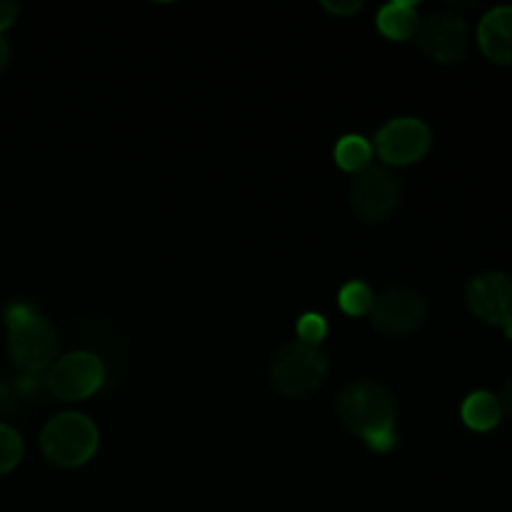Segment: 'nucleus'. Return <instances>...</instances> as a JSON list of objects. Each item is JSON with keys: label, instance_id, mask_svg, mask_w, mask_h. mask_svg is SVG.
I'll return each instance as SVG.
<instances>
[{"label": "nucleus", "instance_id": "nucleus-1", "mask_svg": "<svg viewBox=\"0 0 512 512\" xmlns=\"http://www.w3.org/2000/svg\"><path fill=\"white\" fill-rule=\"evenodd\" d=\"M338 415L350 433L360 435L378 453H385L398 443L393 395L383 385L370 380L348 385L338 398Z\"/></svg>", "mask_w": 512, "mask_h": 512}, {"label": "nucleus", "instance_id": "nucleus-2", "mask_svg": "<svg viewBox=\"0 0 512 512\" xmlns=\"http://www.w3.org/2000/svg\"><path fill=\"white\" fill-rule=\"evenodd\" d=\"M10 360L20 375L40 378L53 368L58 355V333L43 313L28 303H13L5 310Z\"/></svg>", "mask_w": 512, "mask_h": 512}, {"label": "nucleus", "instance_id": "nucleus-3", "mask_svg": "<svg viewBox=\"0 0 512 512\" xmlns=\"http://www.w3.org/2000/svg\"><path fill=\"white\" fill-rule=\"evenodd\" d=\"M40 448L50 463L60 468H78L98 450V428L80 413L55 415L40 433Z\"/></svg>", "mask_w": 512, "mask_h": 512}, {"label": "nucleus", "instance_id": "nucleus-4", "mask_svg": "<svg viewBox=\"0 0 512 512\" xmlns=\"http://www.w3.org/2000/svg\"><path fill=\"white\" fill-rule=\"evenodd\" d=\"M328 373V360L318 345L295 343L283 345L270 363V380L278 393L288 398H303L320 388Z\"/></svg>", "mask_w": 512, "mask_h": 512}, {"label": "nucleus", "instance_id": "nucleus-5", "mask_svg": "<svg viewBox=\"0 0 512 512\" xmlns=\"http://www.w3.org/2000/svg\"><path fill=\"white\" fill-rule=\"evenodd\" d=\"M400 203V183L388 168L370 165L350 188V205L365 223H383Z\"/></svg>", "mask_w": 512, "mask_h": 512}, {"label": "nucleus", "instance_id": "nucleus-6", "mask_svg": "<svg viewBox=\"0 0 512 512\" xmlns=\"http://www.w3.org/2000/svg\"><path fill=\"white\" fill-rule=\"evenodd\" d=\"M105 368L95 355L90 353H70L65 358L55 360L53 368L48 370L45 378V388L55 395V398L65 400V403H75V400H85L103 385Z\"/></svg>", "mask_w": 512, "mask_h": 512}, {"label": "nucleus", "instance_id": "nucleus-7", "mask_svg": "<svg viewBox=\"0 0 512 512\" xmlns=\"http://www.w3.org/2000/svg\"><path fill=\"white\" fill-rule=\"evenodd\" d=\"M415 40L435 63H460L468 55V25L448 13H433L420 20Z\"/></svg>", "mask_w": 512, "mask_h": 512}, {"label": "nucleus", "instance_id": "nucleus-8", "mask_svg": "<svg viewBox=\"0 0 512 512\" xmlns=\"http://www.w3.org/2000/svg\"><path fill=\"white\" fill-rule=\"evenodd\" d=\"M375 330L385 335H408L425 323L428 305L423 295L410 288H390L375 298L373 308Z\"/></svg>", "mask_w": 512, "mask_h": 512}, {"label": "nucleus", "instance_id": "nucleus-9", "mask_svg": "<svg viewBox=\"0 0 512 512\" xmlns=\"http://www.w3.org/2000/svg\"><path fill=\"white\" fill-rule=\"evenodd\" d=\"M430 148V130L418 118H395L383 125L375 138V150L388 165L418 163Z\"/></svg>", "mask_w": 512, "mask_h": 512}, {"label": "nucleus", "instance_id": "nucleus-10", "mask_svg": "<svg viewBox=\"0 0 512 512\" xmlns=\"http://www.w3.org/2000/svg\"><path fill=\"white\" fill-rule=\"evenodd\" d=\"M468 305L480 320L498 325L512 338V278L505 273H483L468 285Z\"/></svg>", "mask_w": 512, "mask_h": 512}, {"label": "nucleus", "instance_id": "nucleus-11", "mask_svg": "<svg viewBox=\"0 0 512 512\" xmlns=\"http://www.w3.org/2000/svg\"><path fill=\"white\" fill-rule=\"evenodd\" d=\"M480 50L488 55L493 63L512 65V8H493L478 28Z\"/></svg>", "mask_w": 512, "mask_h": 512}, {"label": "nucleus", "instance_id": "nucleus-12", "mask_svg": "<svg viewBox=\"0 0 512 512\" xmlns=\"http://www.w3.org/2000/svg\"><path fill=\"white\" fill-rule=\"evenodd\" d=\"M420 18L413 3H390L378 13V28L390 40H408L418 30Z\"/></svg>", "mask_w": 512, "mask_h": 512}, {"label": "nucleus", "instance_id": "nucleus-13", "mask_svg": "<svg viewBox=\"0 0 512 512\" xmlns=\"http://www.w3.org/2000/svg\"><path fill=\"white\" fill-rule=\"evenodd\" d=\"M503 418V408H500V400L493 393H473L463 405V420L468 428L485 433V430H493L495 425Z\"/></svg>", "mask_w": 512, "mask_h": 512}, {"label": "nucleus", "instance_id": "nucleus-14", "mask_svg": "<svg viewBox=\"0 0 512 512\" xmlns=\"http://www.w3.org/2000/svg\"><path fill=\"white\" fill-rule=\"evenodd\" d=\"M373 160V145L363 138V135H345L338 145H335V163L348 173H363L370 168Z\"/></svg>", "mask_w": 512, "mask_h": 512}, {"label": "nucleus", "instance_id": "nucleus-15", "mask_svg": "<svg viewBox=\"0 0 512 512\" xmlns=\"http://www.w3.org/2000/svg\"><path fill=\"white\" fill-rule=\"evenodd\" d=\"M375 298L373 290L365 283H348L343 290H340V308L348 315H365L370 308H373Z\"/></svg>", "mask_w": 512, "mask_h": 512}, {"label": "nucleus", "instance_id": "nucleus-16", "mask_svg": "<svg viewBox=\"0 0 512 512\" xmlns=\"http://www.w3.org/2000/svg\"><path fill=\"white\" fill-rule=\"evenodd\" d=\"M23 458V440L10 425L0 423V475L10 473Z\"/></svg>", "mask_w": 512, "mask_h": 512}, {"label": "nucleus", "instance_id": "nucleus-17", "mask_svg": "<svg viewBox=\"0 0 512 512\" xmlns=\"http://www.w3.org/2000/svg\"><path fill=\"white\" fill-rule=\"evenodd\" d=\"M328 333V325H325L323 315L318 313H305L298 323V338L300 343H308V345H318L320 340L325 338Z\"/></svg>", "mask_w": 512, "mask_h": 512}, {"label": "nucleus", "instance_id": "nucleus-18", "mask_svg": "<svg viewBox=\"0 0 512 512\" xmlns=\"http://www.w3.org/2000/svg\"><path fill=\"white\" fill-rule=\"evenodd\" d=\"M18 398H23V395L18 393V388L0 380V415L10 413V410L15 408V403H18Z\"/></svg>", "mask_w": 512, "mask_h": 512}, {"label": "nucleus", "instance_id": "nucleus-19", "mask_svg": "<svg viewBox=\"0 0 512 512\" xmlns=\"http://www.w3.org/2000/svg\"><path fill=\"white\" fill-rule=\"evenodd\" d=\"M15 18H18V3H13V0H0V33L5 28H10L15 23Z\"/></svg>", "mask_w": 512, "mask_h": 512}, {"label": "nucleus", "instance_id": "nucleus-20", "mask_svg": "<svg viewBox=\"0 0 512 512\" xmlns=\"http://www.w3.org/2000/svg\"><path fill=\"white\" fill-rule=\"evenodd\" d=\"M323 5L335 15H350V13H358L363 3H360V0H350V3H328V0H325Z\"/></svg>", "mask_w": 512, "mask_h": 512}, {"label": "nucleus", "instance_id": "nucleus-21", "mask_svg": "<svg viewBox=\"0 0 512 512\" xmlns=\"http://www.w3.org/2000/svg\"><path fill=\"white\" fill-rule=\"evenodd\" d=\"M500 408H503V413H508L512 418V380H508L503 388V393H500Z\"/></svg>", "mask_w": 512, "mask_h": 512}, {"label": "nucleus", "instance_id": "nucleus-22", "mask_svg": "<svg viewBox=\"0 0 512 512\" xmlns=\"http://www.w3.org/2000/svg\"><path fill=\"white\" fill-rule=\"evenodd\" d=\"M5 65H8V43L0 38V73L5 70Z\"/></svg>", "mask_w": 512, "mask_h": 512}]
</instances>
